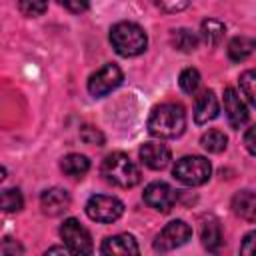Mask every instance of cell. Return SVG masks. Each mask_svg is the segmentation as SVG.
Wrapping results in <instances>:
<instances>
[{
	"label": "cell",
	"mask_w": 256,
	"mask_h": 256,
	"mask_svg": "<svg viewBox=\"0 0 256 256\" xmlns=\"http://www.w3.org/2000/svg\"><path fill=\"white\" fill-rule=\"evenodd\" d=\"M186 128V112L176 102H164L150 112L148 132L156 138H176Z\"/></svg>",
	"instance_id": "obj_1"
},
{
	"label": "cell",
	"mask_w": 256,
	"mask_h": 256,
	"mask_svg": "<svg viewBox=\"0 0 256 256\" xmlns=\"http://www.w3.org/2000/svg\"><path fill=\"white\" fill-rule=\"evenodd\" d=\"M110 44L120 56L132 58V56H138L146 50L148 36H146L142 26H138L136 22L124 20V22H118L110 28Z\"/></svg>",
	"instance_id": "obj_2"
},
{
	"label": "cell",
	"mask_w": 256,
	"mask_h": 256,
	"mask_svg": "<svg viewBox=\"0 0 256 256\" xmlns=\"http://www.w3.org/2000/svg\"><path fill=\"white\" fill-rule=\"evenodd\" d=\"M104 180L118 188H132L140 182V168L124 152H112L102 160L100 168Z\"/></svg>",
	"instance_id": "obj_3"
},
{
	"label": "cell",
	"mask_w": 256,
	"mask_h": 256,
	"mask_svg": "<svg viewBox=\"0 0 256 256\" xmlns=\"http://www.w3.org/2000/svg\"><path fill=\"white\" fill-rule=\"evenodd\" d=\"M172 174L186 186H200L212 176V164L204 156H182L180 160H176Z\"/></svg>",
	"instance_id": "obj_4"
},
{
	"label": "cell",
	"mask_w": 256,
	"mask_h": 256,
	"mask_svg": "<svg viewBox=\"0 0 256 256\" xmlns=\"http://www.w3.org/2000/svg\"><path fill=\"white\" fill-rule=\"evenodd\" d=\"M86 214L90 220L100 224H112L124 214V204L116 196L94 194L86 202Z\"/></svg>",
	"instance_id": "obj_5"
},
{
	"label": "cell",
	"mask_w": 256,
	"mask_h": 256,
	"mask_svg": "<svg viewBox=\"0 0 256 256\" xmlns=\"http://www.w3.org/2000/svg\"><path fill=\"white\" fill-rule=\"evenodd\" d=\"M124 80L122 70L116 64H104L102 68H98L90 78H88V92L94 98H104L106 94H110L112 90H116Z\"/></svg>",
	"instance_id": "obj_6"
},
{
	"label": "cell",
	"mask_w": 256,
	"mask_h": 256,
	"mask_svg": "<svg viewBox=\"0 0 256 256\" xmlns=\"http://www.w3.org/2000/svg\"><path fill=\"white\" fill-rule=\"evenodd\" d=\"M60 236L64 244L70 248L72 254H90L92 248V236L90 232L76 220V218H66L60 226Z\"/></svg>",
	"instance_id": "obj_7"
},
{
	"label": "cell",
	"mask_w": 256,
	"mask_h": 256,
	"mask_svg": "<svg viewBox=\"0 0 256 256\" xmlns=\"http://www.w3.org/2000/svg\"><path fill=\"white\" fill-rule=\"evenodd\" d=\"M192 238V228L184 222V220H172L168 222L160 234L156 236L154 240V248L158 252H170L174 248H180L184 246L188 240Z\"/></svg>",
	"instance_id": "obj_8"
},
{
	"label": "cell",
	"mask_w": 256,
	"mask_h": 256,
	"mask_svg": "<svg viewBox=\"0 0 256 256\" xmlns=\"http://www.w3.org/2000/svg\"><path fill=\"white\" fill-rule=\"evenodd\" d=\"M144 202L158 210V212H170L176 204V190L166 184V182H150L146 188H144V194H142Z\"/></svg>",
	"instance_id": "obj_9"
},
{
	"label": "cell",
	"mask_w": 256,
	"mask_h": 256,
	"mask_svg": "<svg viewBox=\"0 0 256 256\" xmlns=\"http://www.w3.org/2000/svg\"><path fill=\"white\" fill-rule=\"evenodd\" d=\"M138 154H140V160L144 162V166H148L152 170H164L172 160L170 148L162 142H146L140 146Z\"/></svg>",
	"instance_id": "obj_10"
},
{
	"label": "cell",
	"mask_w": 256,
	"mask_h": 256,
	"mask_svg": "<svg viewBox=\"0 0 256 256\" xmlns=\"http://www.w3.org/2000/svg\"><path fill=\"white\" fill-rule=\"evenodd\" d=\"M224 112L228 118V124L238 130L240 126H244L248 122V108L242 102V98L238 96V92L234 88H226L224 90Z\"/></svg>",
	"instance_id": "obj_11"
},
{
	"label": "cell",
	"mask_w": 256,
	"mask_h": 256,
	"mask_svg": "<svg viewBox=\"0 0 256 256\" xmlns=\"http://www.w3.org/2000/svg\"><path fill=\"white\" fill-rule=\"evenodd\" d=\"M40 206H42V212L44 214H48V216H60L70 206V194L64 188H58V186L46 188L40 194Z\"/></svg>",
	"instance_id": "obj_12"
},
{
	"label": "cell",
	"mask_w": 256,
	"mask_h": 256,
	"mask_svg": "<svg viewBox=\"0 0 256 256\" xmlns=\"http://www.w3.org/2000/svg\"><path fill=\"white\" fill-rule=\"evenodd\" d=\"M218 98L212 90H202L194 102V122L206 124L218 116Z\"/></svg>",
	"instance_id": "obj_13"
},
{
	"label": "cell",
	"mask_w": 256,
	"mask_h": 256,
	"mask_svg": "<svg viewBox=\"0 0 256 256\" xmlns=\"http://www.w3.org/2000/svg\"><path fill=\"white\" fill-rule=\"evenodd\" d=\"M102 254H120V256H128V254H138L140 248L134 240V236L130 234H116V236H108L102 246H100Z\"/></svg>",
	"instance_id": "obj_14"
},
{
	"label": "cell",
	"mask_w": 256,
	"mask_h": 256,
	"mask_svg": "<svg viewBox=\"0 0 256 256\" xmlns=\"http://www.w3.org/2000/svg\"><path fill=\"white\" fill-rule=\"evenodd\" d=\"M232 212L246 222H256V190H240L232 198Z\"/></svg>",
	"instance_id": "obj_15"
},
{
	"label": "cell",
	"mask_w": 256,
	"mask_h": 256,
	"mask_svg": "<svg viewBox=\"0 0 256 256\" xmlns=\"http://www.w3.org/2000/svg\"><path fill=\"white\" fill-rule=\"evenodd\" d=\"M224 32H226V26L220 20H216V18H206L202 22V26H200V38L210 48H214V46H218L222 42Z\"/></svg>",
	"instance_id": "obj_16"
},
{
	"label": "cell",
	"mask_w": 256,
	"mask_h": 256,
	"mask_svg": "<svg viewBox=\"0 0 256 256\" xmlns=\"http://www.w3.org/2000/svg\"><path fill=\"white\" fill-rule=\"evenodd\" d=\"M200 238H202V246L208 250V252H216L220 250L222 246V230H220V224L216 220H206L202 224V232H200Z\"/></svg>",
	"instance_id": "obj_17"
},
{
	"label": "cell",
	"mask_w": 256,
	"mask_h": 256,
	"mask_svg": "<svg viewBox=\"0 0 256 256\" xmlns=\"http://www.w3.org/2000/svg\"><path fill=\"white\" fill-rule=\"evenodd\" d=\"M256 50V40L246 38V36H236L228 44V58L232 62H242L246 60L252 52Z\"/></svg>",
	"instance_id": "obj_18"
},
{
	"label": "cell",
	"mask_w": 256,
	"mask_h": 256,
	"mask_svg": "<svg viewBox=\"0 0 256 256\" xmlns=\"http://www.w3.org/2000/svg\"><path fill=\"white\" fill-rule=\"evenodd\" d=\"M60 168L64 174H68L72 178H82L90 170V160L84 154H68L62 158Z\"/></svg>",
	"instance_id": "obj_19"
},
{
	"label": "cell",
	"mask_w": 256,
	"mask_h": 256,
	"mask_svg": "<svg viewBox=\"0 0 256 256\" xmlns=\"http://www.w3.org/2000/svg\"><path fill=\"white\" fill-rule=\"evenodd\" d=\"M200 144H202L204 150H208L212 154H220V152L226 150L228 138H226V134L222 130H208V132H204L200 136Z\"/></svg>",
	"instance_id": "obj_20"
},
{
	"label": "cell",
	"mask_w": 256,
	"mask_h": 256,
	"mask_svg": "<svg viewBox=\"0 0 256 256\" xmlns=\"http://www.w3.org/2000/svg\"><path fill=\"white\" fill-rule=\"evenodd\" d=\"M172 44L180 52H192L198 46V36L188 28H178L172 32Z\"/></svg>",
	"instance_id": "obj_21"
},
{
	"label": "cell",
	"mask_w": 256,
	"mask_h": 256,
	"mask_svg": "<svg viewBox=\"0 0 256 256\" xmlns=\"http://www.w3.org/2000/svg\"><path fill=\"white\" fill-rule=\"evenodd\" d=\"M0 204L4 212H18L24 206V198L18 188H4L0 194Z\"/></svg>",
	"instance_id": "obj_22"
},
{
	"label": "cell",
	"mask_w": 256,
	"mask_h": 256,
	"mask_svg": "<svg viewBox=\"0 0 256 256\" xmlns=\"http://www.w3.org/2000/svg\"><path fill=\"white\" fill-rule=\"evenodd\" d=\"M238 84H240V90L246 96V100L256 108V68L242 72L238 78Z\"/></svg>",
	"instance_id": "obj_23"
},
{
	"label": "cell",
	"mask_w": 256,
	"mask_h": 256,
	"mask_svg": "<svg viewBox=\"0 0 256 256\" xmlns=\"http://www.w3.org/2000/svg\"><path fill=\"white\" fill-rule=\"evenodd\" d=\"M178 84L180 88L186 92V94H194L200 86V72L196 68H184L180 72V78H178Z\"/></svg>",
	"instance_id": "obj_24"
},
{
	"label": "cell",
	"mask_w": 256,
	"mask_h": 256,
	"mask_svg": "<svg viewBox=\"0 0 256 256\" xmlns=\"http://www.w3.org/2000/svg\"><path fill=\"white\" fill-rule=\"evenodd\" d=\"M18 8L24 16L36 18L48 10V0H18Z\"/></svg>",
	"instance_id": "obj_25"
},
{
	"label": "cell",
	"mask_w": 256,
	"mask_h": 256,
	"mask_svg": "<svg viewBox=\"0 0 256 256\" xmlns=\"http://www.w3.org/2000/svg\"><path fill=\"white\" fill-rule=\"evenodd\" d=\"M80 140L84 144H90V146H102L104 144V134L98 128L86 124V126L80 128Z\"/></svg>",
	"instance_id": "obj_26"
},
{
	"label": "cell",
	"mask_w": 256,
	"mask_h": 256,
	"mask_svg": "<svg viewBox=\"0 0 256 256\" xmlns=\"http://www.w3.org/2000/svg\"><path fill=\"white\" fill-rule=\"evenodd\" d=\"M152 2L162 12H182L190 4V0H152Z\"/></svg>",
	"instance_id": "obj_27"
},
{
	"label": "cell",
	"mask_w": 256,
	"mask_h": 256,
	"mask_svg": "<svg viewBox=\"0 0 256 256\" xmlns=\"http://www.w3.org/2000/svg\"><path fill=\"white\" fill-rule=\"evenodd\" d=\"M60 6H64L66 10L74 12V14H80V12H86L88 6H90V0H58Z\"/></svg>",
	"instance_id": "obj_28"
},
{
	"label": "cell",
	"mask_w": 256,
	"mask_h": 256,
	"mask_svg": "<svg viewBox=\"0 0 256 256\" xmlns=\"http://www.w3.org/2000/svg\"><path fill=\"white\" fill-rule=\"evenodd\" d=\"M240 252L246 256H256V230L248 232L240 244Z\"/></svg>",
	"instance_id": "obj_29"
},
{
	"label": "cell",
	"mask_w": 256,
	"mask_h": 256,
	"mask_svg": "<svg viewBox=\"0 0 256 256\" xmlns=\"http://www.w3.org/2000/svg\"><path fill=\"white\" fill-rule=\"evenodd\" d=\"M0 252H2L4 256H16V254H22L24 250H22V246L16 244L12 238H4V240H2V246H0Z\"/></svg>",
	"instance_id": "obj_30"
},
{
	"label": "cell",
	"mask_w": 256,
	"mask_h": 256,
	"mask_svg": "<svg viewBox=\"0 0 256 256\" xmlns=\"http://www.w3.org/2000/svg\"><path fill=\"white\" fill-rule=\"evenodd\" d=\"M244 146H246V150L252 156H256V126H252V128L246 130V134H244Z\"/></svg>",
	"instance_id": "obj_31"
},
{
	"label": "cell",
	"mask_w": 256,
	"mask_h": 256,
	"mask_svg": "<svg viewBox=\"0 0 256 256\" xmlns=\"http://www.w3.org/2000/svg\"><path fill=\"white\" fill-rule=\"evenodd\" d=\"M48 254H72V252H70L68 246H52V248L46 250V256Z\"/></svg>",
	"instance_id": "obj_32"
}]
</instances>
